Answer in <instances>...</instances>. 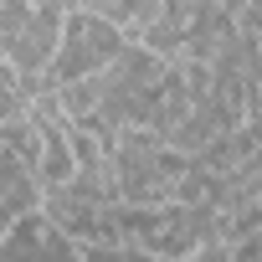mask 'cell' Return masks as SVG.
I'll use <instances>...</instances> for the list:
<instances>
[{"label":"cell","instance_id":"1","mask_svg":"<svg viewBox=\"0 0 262 262\" xmlns=\"http://www.w3.org/2000/svg\"><path fill=\"white\" fill-rule=\"evenodd\" d=\"M62 26H67L62 11H36V6H6L0 11V41H6V52L26 72H36L62 47Z\"/></svg>","mask_w":262,"mask_h":262},{"label":"cell","instance_id":"2","mask_svg":"<svg viewBox=\"0 0 262 262\" xmlns=\"http://www.w3.org/2000/svg\"><path fill=\"white\" fill-rule=\"evenodd\" d=\"M57 52H62L57 67L67 77H77V72H88V67H98V62H108L118 52V31L103 16H93V11H72L67 26H62V47Z\"/></svg>","mask_w":262,"mask_h":262}]
</instances>
